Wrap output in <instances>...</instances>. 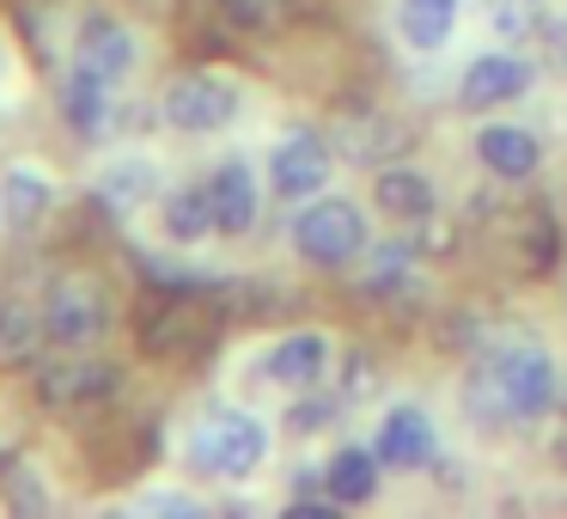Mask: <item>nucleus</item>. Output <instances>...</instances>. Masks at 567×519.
<instances>
[{
  "label": "nucleus",
  "instance_id": "a878e982",
  "mask_svg": "<svg viewBox=\"0 0 567 519\" xmlns=\"http://www.w3.org/2000/svg\"><path fill=\"white\" fill-rule=\"evenodd\" d=\"M543 421H549V428H543V452H549V465L567 470V397H555Z\"/></svg>",
  "mask_w": 567,
  "mask_h": 519
},
{
  "label": "nucleus",
  "instance_id": "5701e85b",
  "mask_svg": "<svg viewBox=\"0 0 567 519\" xmlns=\"http://www.w3.org/2000/svg\"><path fill=\"white\" fill-rule=\"evenodd\" d=\"M367 287H372V294H415V287H421V275H415V251L384 245L379 257H372Z\"/></svg>",
  "mask_w": 567,
  "mask_h": 519
},
{
  "label": "nucleus",
  "instance_id": "7ed1b4c3",
  "mask_svg": "<svg viewBox=\"0 0 567 519\" xmlns=\"http://www.w3.org/2000/svg\"><path fill=\"white\" fill-rule=\"evenodd\" d=\"M245 116V86L233 74H214V68H196V74H177L172 86L159 92V123L172 135H220Z\"/></svg>",
  "mask_w": 567,
  "mask_h": 519
},
{
  "label": "nucleus",
  "instance_id": "0eeeda50",
  "mask_svg": "<svg viewBox=\"0 0 567 519\" xmlns=\"http://www.w3.org/2000/svg\"><path fill=\"white\" fill-rule=\"evenodd\" d=\"M336 177V147L318 135V129H293L281 147L269 153V190L281 202H311L323 196Z\"/></svg>",
  "mask_w": 567,
  "mask_h": 519
},
{
  "label": "nucleus",
  "instance_id": "412c9836",
  "mask_svg": "<svg viewBox=\"0 0 567 519\" xmlns=\"http://www.w3.org/2000/svg\"><path fill=\"white\" fill-rule=\"evenodd\" d=\"M396 26H403L409 50H445L457 26V0H403L396 7Z\"/></svg>",
  "mask_w": 567,
  "mask_h": 519
},
{
  "label": "nucleus",
  "instance_id": "f257e3e1",
  "mask_svg": "<svg viewBox=\"0 0 567 519\" xmlns=\"http://www.w3.org/2000/svg\"><path fill=\"white\" fill-rule=\"evenodd\" d=\"M555 397H561V367L537 343H494L464 373V416L482 434L543 421Z\"/></svg>",
  "mask_w": 567,
  "mask_h": 519
},
{
  "label": "nucleus",
  "instance_id": "6ab92c4d",
  "mask_svg": "<svg viewBox=\"0 0 567 519\" xmlns=\"http://www.w3.org/2000/svg\"><path fill=\"white\" fill-rule=\"evenodd\" d=\"M159 233L172 238V245H202V238H214V202H208V184H177L159 196Z\"/></svg>",
  "mask_w": 567,
  "mask_h": 519
},
{
  "label": "nucleus",
  "instance_id": "4be33fe9",
  "mask_svg": "<svg viewBox=\"0 0 567 519\" xmlns=\"http://www.w3.org/2000/svg\"><path fill=\"white\" fill-rule=\"evenodd\" d=\"M38 343H43V312L7 299V306H0V360H31Z\"/></svg>",
  "mask_w": 567,
  "mask_h": 519
},
{
  "label": "nucleus",
  "instance_id": "9b49d317",
  "mask_svg": "<svg viewBox=\"0 0 567 519\" xmlns=\"http://www.w3.org/2000/svg\"><path fill=\"white\" fill-rule=\"evenodd\" d=\"M92 196L104 202L111 214H141V208H153V202L165 196V184H159V160H147V153H111V160L92 172Z\"/></svg>",
  "mask_w": 567,
  "mask_h": 519
},
{
  "label": "nucleus",
  "instance_id": "9d476101",
  "mask_svg": "<svg viewBox=\"0 0 567 519\" xmlns=\"http://www.w3.org/2000/svg\"><path fill=\"white\" fill-rule=\"evenodd\" d=\"M116 99H123V86H111V80L86 74V68L68 62L62 68V86H55V104H62V123L74 129L80 141H104L116 129Z\"/></svg>",
  "mask_w": 567,
  "mask_h": 519
},
{
  "label": "nucleus",
  "instance_id": "aec40b11",
  "mask_svg": "<svg viewBox=\"0 0 567 519\" xmlns=\"http://www.w3.org/2000/svg\"><path fill=\"white\" fill-rule=\"evenodd\" d=\"M379 465L384 458L372 452V446H342V452L323 465V495H330L336 507H367L372 495H379Z\"/></svg>",
  "mask_w": 567,
  "mask_h": 519
},
{
  "label": "nucleus",
  "instance_id": "39448f33",
  "mask_svg": "<svg viewBox=\"0 0 567 519\" xmlns=\"http://www.w3.org/2000/svg\"><path fill=\"white\" fill-rule=\"evenodd\" d=\"M293 251L318 269H348L367 251V214L342 196H311L293 214Z\"/></svg>",
  "mask_w": 567,
  "mask_h": 519
},
{
  "label": "nucleus",
  "instance_id": "393cba45",
  "mask_svg": "<svg viewBox=\"0 0 567 519\" xmlns=\"http://www.w3.org/2000/svg\"><path fill=\"white\" fill-rule=\"evenodd\" d=\"M135 513H202V501L196 495H184V489H147V495H135Z\"/></svg>",
  "mask_w": 567,
  "mask_h": 519
},
{
  "label": "nucleus",
  "instance_id": "6e6552de",
  "mask_svg": "<svg viewBox=\"0 0 567 519\" xmlns=\"http://www.w3.org/2000/svg\"><path fill=\"white\" fill-rule=\"evenodd\" d=\"M257 379L275 385V391H318L323 379H330V336L323 330H293L281 336V343L262 348L257 360Z\"/></svg>",
  "mask_w": 567,
  "mask_h": 519
},
{
  "label": "nucleus",
  "instance_id": "f03ea898",
  "mask_svg": "<svg viewBox=\"0 0 567 519\" xmlns=\"http://www.w3.org/2000/svg\"><path fill=\"white\" fill-rule=\"evenodd\" d=\"M269 458V428L250 409H208L184 440V465L208 482H245Z\"/></svg>",
  "mask_w": 567,
  "mask_h": 519
},
{
  "label": "nucleus",
  "instance_id": "2eb2a0df",
  "mask_svg": "<svg viewBox=\"0 0 567 519\" xmlns=\"http://www.w3.org/2000/svg\"><path fill=\"white\" fill-rule=\"evenodd\" d=\"M372 452H379L391 470H421V465H433V416H427L421 404H396V409H384Z\"/></svg>",
  "mask_w": 567,
  "mask_h": 519
},
{
  "label": "nucleus",
  "instance_id": "f8f14e48",
  "mask_svg": "<svg viewBox=\"0 0 567 519\" xmlns=\"http://www.w3.org/2000/svg\"><path fill=\"white\" fill-rule=\"evenodd\" d=\"M208 202H214V233L220 238H245L250 226L262 221V184L245 160H220L208 177Z\"/></svg>",
  "mask_w": 567,
  "mask_h": 519
},
{
  "label": "nucleus",
  "instance_id": "423d86ee",
  "mask_svg": "<svg viewBox=\"0 0 567 519\" xmlns=\"http://www.w3.org/2000/svg\"><path fill=\"white\" fill-rule=\"evenodd\" d=\"M68 62L111 80V86H128L141 68V31L123 13H111V7H86L74 19V31H68Z\"/></svg>",
  "mask_w": 567,
  "mask_h": 519
},
{
  "label": "nucleus",
  "instance_id": "20e7f679",
  "mask_svg": "<svg viewBox=\"0 0 567 519\" xmlns=\"http://www.w3.org/2000/svg\"><path fill=\"white\" fill-rule=\"evenodd\" d=\"M38 312H43V343L50 348H99L116 324L111 294H104V282H92V275H62V282H50L38 299Z\"/></svg>",
  "mask_w": 567,
  "mask_h": 519
},
{
  "label": "nucleus",
  "instance_id": "cd10ccee",
  "mask_svg": "<svg viewBox=\"0 0 567 519\" xmlns=\"http://www.w3.org/2000/svg\"><path fill=\"white\" fill-rule=\"evenodd\" d=\"M0 68H7V38H0Z\"/></svg>",
  "mask_w": 567,
  "mask_h": 519
},
{
  "label": "nucleus",
  "instance_id": "f3484780",
  "mask_svg": "<svg viewBox=\"0 0 567 519\" xmlns=\"http://www.w3.org/2000/svg\"><path fill=\"white\" fill-rule=\"evenodd\" d=\"M476 160L488 165L501 184H525V177L543 165V147H537V135L518 129V123H488L476 135Z\"/></svg>",
  "mask_w": 567,
  "mask_h": 519
},
{
  "label": "nucleus",
  "instance_id": "a211bd4d",
  "mask_svg": "<svg viewBox=\"0 0 567 519\" xmlns=\"http://www.w3.org/2000/svg\"><path fill=\"white\" fill-rule=\"evenodd\" d=\"M372 196H379V208L391 214V221H403V226L433 221V208H440V196H433V177L415 172V165H379V177H372Z\"/></svg>",
  "mask_w": 567,
  "mask_h": 519
},
{
  "label": "nucleus",
  "instance_id": "4468645a",
  "mask_svg": "<svg viewBox=\"0 0 567 519\" xmlns=\"http://www.w3.org/2000/svg\"><path fill=\"white\" fill-rule=\"evenodd\" d=\"M55 208V172L38 160H13L7 172H0V214H7V226L13 233H31V226H43Z\"/></svg>",
  "mask_w": 567,
  "mask_h": 519
},
{
  "label": "nucleus",
  "instance_id": "ddd939ff",
  "mask_svg": "<svg viewBox=\"0 0 567 519\" xmlns=\"http://www.w3.org/2000/svg\"><path fill=\"white\" fill-rule=\"evenodd\" d=\"M525 92H530V62L525 55L494 50V55H476V62L464 68L457 104H464V111H501V104L525 99Z\"/></svg>",
  "mask_w": 567,
  "mask_h": 519
},
{
  "label": "nucleus",
  "instance_id": "bb28decb",
  "mask_svg": "<svg viewBox=\"0 0 567 519\" xmlns=\"http://www.w3.org/2000/svg\"><path fill=\"white\" fill-rule=\"evenodd\" d=\"M233 7H238L245 19H275V13H287L293 0H233Z\"/></svg>",
  "mask_w": 567,
  "mask_h": 519
},
{
  "label": "nucleus",
  "instance_id": "c85d7f7f",
  "mask_svg": "<svg viewBox=\"0 0 567 519\" xmlns=\"http://www.w3.org/2000/svg\"><path fill=\"white\" fill-rule=\"evenodd\" d=\"M0 226H7V214H0Z\"/></svg>",
  "mask_w": 567,
  "mask_h": 519
},
{
  "label": "nucleus",
  "instance_id": "dca6fc26",
  "mask_svg": "<svg viewBox=\"0 0 567 519\" xmlns=\"http://www.w3.org/2000/svg\"><path fill=\"white\" fill-rule=\"evenodd\" d=\"M409 141V123L391 111H372V104H354L342 116V153L360 165H391V153Z\"/></svg>",
  "mask_w": 567,
  "mask_h": 519
},
{
  "label": "nucleus",
  "instance_id": "b1692460",
  "mask_svg": "<svg viewBox=\"0 0 567 519\" xmlns=\"http://www.w3.org/2000/svg\"><path fill=\"white\" fill-rule=\"evenodd\" d=\"M488 19L501 38H537L543 31V0H488Z\"/></svg>",
  "mask_w": 567,
  "mask_h": 519
},
{
  "label": "nucleus",
  "instance_id": "1a4fd4ad",
  "mask_svg": "<svg viewBox=\"0 0 567 519\" xmlns=\"http://www.w3.org/2000/svg\"><path fill=\"white\" fill-rule=\"evenodd\" d=\"M38 391L62 409H80V404H104L116 391V367L99 360L92 348H62V360H43L38 367Z\"/></svg>",
  "mask_w": 567,
  "mask_h": 519
}]
</instances>
